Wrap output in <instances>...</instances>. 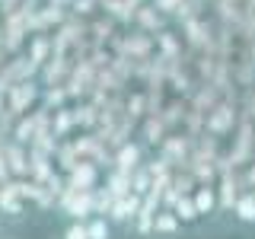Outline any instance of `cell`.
<instances>
[{"label": "cell", "instance_id": "1", "mask_svg": "<svg viewBox=\"0 0 255 239\" xmlns=\"http://www.w3.org/2000/svg\"><path fill=\"white\" fill-rule=\"evenodd\" d=\"M58 201H61V211L67 214L70 220H86V217H93V214H96V188L93 191L67 188Z\"/></svg>", "mask_w": 255, "mask_h": 239}, {"label": "cell", "instance_id": "2", "mask_svg": "<svg viewBox=\"0 0 255 239\" xmlns=\"http://www.w3.org/2000/svg\"><path fill=\"white\" fill-rule=\"evenodd\" d=\"M140 204H143V198L140 195H122V198H115V204H112V211H109V220L112 223H118V227H131L134 217L140 214Z\"/></svg>", "mask_w": 255, "mask_h": 239}, {"label": "cell", "instance_id": "3", "mask_svg": "<svg viewBox=\"0 0 255 239\" xmlns=\"http://www.w3.org/2000/svg\"><path fill=\"white\" fill-rule=\"evenodd\" d=\"M233 124H236V112H233V106H230V102L214 106V112L207 115V134H214V137L233 131Z\"/></svg>", "mask_w": 255, "mask_h": 239}, {"label": "cell", "instance_id": "4", "mask_svg": "<svg viewBox=\"0 0 255 239\" xmlns=\"http://www.w3.org/2000/svg\"><path fill=\"white\" fill-rule=\"evenodd\" d=\"M35 96H38V90H35V83H29V80H22V83L10 86V90H6V99H10V112L22 115V112H26L32 102H35Z\"/></svg>", "mask_w": 255, "mask_h": 239}, {"label": "cell", "instance_id": "5", "mask_svg": "<svg viewBox=\"0 0 255 239\" xmlns=\"http://www.w3.org/2000/svg\"><path fill=\"white\" fill-rule=\"evenodd\" d=\"M67 188H80V191H93L96 188V166L90 159H80L74 169L67 172Z\"/></svg>", "mask_w": 255, "mask_h": 239}, {"label": "cell", "instance_id": "6", "mask_svg": "<svg viewBox=\"0 0 255 239\" xmlns=\"http://www.w3.org/2000/svg\"><path fill=\"white\" fill-rule=\"evenodd\" d=\"M112 166L115 169H122V172H134V169H140V147L137 143H122V147L115 150V156H112Z\"/></svg>", "mask_w": 255, "mask_h": 239}, {"label": "cell", "instance_id": "7", "mask_svg": "<svg viewBox=\"0 0 255 239\" xmlns=\"http://www.w3.org/2000/svg\"><path fill=\"white\" fill-rule=\"evenodd\" d=\"M22 201H26V198L19 195L16 182H3V185H0V211H3V214L19 217V214H22Z\"/></svg>", "mask_w": 255, "mask_h": 239}, {"label": "cell", "instance_id": "8", "mask_svg": "<svg viewBox=\"0 0 255 239\" xmlns=\"http://www.w3.org/2000/svg\"><path fill=\"white\" fill-rule=\"evenodd\" d=\"M191 198H195V207H198V214H201V217H211V214L220 207L217 188H211V185H198Z\"/></svg>", "mask_w": 255, "mask_h": 239}, {"label": "cell", "instance_id": "9", "mask_svg": "<svg viewBox=\"0 0 255 239\" xmlns=\"http://www.w3.org/2000/svg\"><path fill=\"white\" fill-rule=\"evenodd\" d=\"M182 230V220L175 217V211H169V207H159L156 211V220H153V233L156 236H175Z\"/></svg>", "mask_w": 255, "mask_h": 239}, {"label": "cell", "instance_id": "10", "mask_svg": "<svg viewBox=\"0 0 255 239\" xmlns=\"http://www.w3.org/2000/svg\"><path fill=\"white\" fill-rule=\"evenodd\" d=\"M3 156H6V163H10V172L13 175H19V179H22V175H29V156L22 153V143H16V140L6 143Z\"/></svg>", "mask_w": 255, "mask_h": 239}, {"label": "cell", "instance_id": "11", "mask_svg": "<svg viewBox=\"0 0 255 239\" xmlns=\"http://www.w3.org/2000/svg\"><path fill=\"white\" fill-rule=\"evenodd\" d=\"M217 198H220V211H233V204H236V198H239V185H236V175L233 172H223Z\"/></svg>", "mask_w": 255, "mask_h": 239}, {"label": "cell", "instance_id": "12", "mask_svg": "<svg viewBox=\"0 0 255 239\" xmlns=\"http://www.w3.org/2000/svg\"><path fill=\"white\" fill-rule=\"evenodd\" d=\"M233 217L239 223H246V227H252V223H255V191H243V195L236 198Z\"/></svg>", "mask_w": 255, "mask_h": 239}, {"label": "cell", "instance_id": "13", "mask_svg": "<svg viewBox=\"0 0 255 239\" xmlns=\"http://www.w3.org/2000/svg\"><path fill=\"white\" fill-rule=\"evenodd\" d=\"M185 150H188V140L185 137H166L163 140V159L169 166L182 163V159H185Z\"/></svg>", "mask_w": 255, "mask_h": 239}, {"label": "cell", "instance_id": "14", "mask_svg": "<svg viewBox=\"0 0 255 239\" xmlns=\"http://www.w3.org/2000/svg\"><path fill=\"white\" fill-rule=\"evenodd\" d=\"M169 211H175V217H179L182 223H198V220H201V214H198L195 198H191V195H182L179 201L169 207Z\"/></svg>", "mask_w": 255, "mask_h": 239}, {"label": "cell", "instance_id": "15", "mask_svg": "<svg viewBox=\"0 0 255 239\" xmlns=\"http://www.w3.org/2000/svg\"><path fill=\"white\" fill-rule=\"evenodd\" d=\"M106 188H109L115 198H122V195H131V172L112 169V172H109V179H106Z\"/></svg>", "mask_w": 255, "mask_h": 239}, {"label": "cell", "instance_id": "16", "mask_svg": "<svg viewBox=\"0 0 255 239\" xmlns=\"http://www.w3.org/2000/svg\"><path fill=\"white\" fill-rule=\"evenodd\" d=\"M35 131H38V115H29V118H19L13 137H16V143H32L35 140Z\"/></svg>", "mask_w": 255, "mask_h": 239}, {"label": "cell", "instance_id": "17", "mask_svg": "<svg viewBox=\"0 0 255 239\" xmlns=\"http://www.w3.org/2000/svg\"><path fill=\"white\" fill-rule=\"evenodd\" d=\"M48 51H54V42H48L45 35H35V42H32V51H29V61L35 64V67H42Z\"/></svg>", "mask_w": 255, "mask_h": 239}, {"label": "cell", "instance_id": "18", "mask_svg": "<svg viewBox=\"0 0 255 239\" xmlns=\"http://www.w3.org/2000/svg\"><path fill=\"white\" fill-rule=\"evenodd\" d=\"M86 230H90V239H112V220L109 217H90Z\"/></svg>", "mask_w": 255, "mask_h": 239}, {"label": "cell", "instance_id": "19", "mask_svg": "<svg viewBox=\"0 0 255 239\" xmlns=\"http://www.w3.org/2000/svg\"><path fill=\"white\" fill-rule=\"evenodd\" d=\"M143 134H147V143H163V140H166V137H163V118L153 115L147 124H143Z\"/></svg>", "mask_w": 255, "mask_h": 239}, {"label": "cell", "instance_id": "20", "mask_svg": "<svg viewBox=\"0 0 255 239\" xmlns=\"http://www.w3.org/2000/svg\"><path fill=\"white\" fill-rule=\"evenodd\" d=\"M134 16H137V22H143L147 29H156L159 26V16H156L153 6H137V13H134Z\"/></svg>", "mask_w": 255, "mask_h": 239}, {"label": "cell", "instance_id": "21", "mask_svg": "<svg viewBox=\"0 0 255 239\" xmlns=\"http://www.w3.org/2000/svg\"><path fill=\"white\" fill-rule=\"evenodd\" d=\"M64 239H90V230H86L83 220H74L67 230H64Z\"/></svg>", "mask_w": 255, "mask_h": 239}, {"label": "cell", "instance_id": "22", "mask_svg": "<svg viewBox=\"0 0 255 239\" xmlns=\"http://www.w3.org/2000/svg\"><path fill=\"white\" fill-rule=\"evenodd\" d=\"M70 124H74V115H67V112H58V127H54V134H58V137H61V134H67V127Z\"/></svg>", "mask_w": 255, "mask_h": 239}, {"label": "cell", "instance_id": "23", "mask_svg": "<svg viewBox=\"0 0 255 239\" xmlns=\"http://www.w3.org/2000/svg\"><path fill=\"white\" fill-rule=\"evenodd\" d=\"M128 51H134V54H147V51H150V42H147V38H134V42H128Z\"/></svg>", "mask_w": 255, "mask_h": 239}, {"label": "cell", "instance_id": "24", "mask_svg": "<svg viewBox=\"0 0 255 239\" xmlns=\"http://www.w3.org/2000/svg\"><path fill=\"white\" fill-rule=\"evenodd\" d=\"M64 96H67V90H48L45 93V102H48V106H61Z\"/></svg>", "mask_w": 255, "mask_h": 239}, {"label": "cell", "instance_id": "25", "mask_svg": "<svg viewBox=\"0 0 255 239\" xmlns=\"http://www.w3.org/2000/svg\"><path fill=\"white\" fill-rule=\"evenodd\" d=\"M179 6H182V0H156V10H163V13H179Z\"/></svg>", "mask_w": 255, "mask_h": 239}, {"label": "cell", "instance_id": "26", "mask_svg": "<svg viewBox=\"0 0 255 239\" xmlns=\"http://www.w3.org/2000/svg\"><path fill=\"white\" fill-rule=\"evenodd\" d=\"M6 175H10V163H6V156H3V147H0V185L6 182Z\"/></svg>", "mask_w": 255, "mask_h": 239}, {"label": "cell", "instance_id": "27", "mask_svg": "<svg viewBox=\"0 0 255 239\" xmlns=\"http://www.w3.org/2000/svg\"><path fill=\"white\" fill-rule=\"evenodd\" d=\"M93 6H96V0H74V10L77 13H90Z\"/></svg>", "mask_w": 255, "mask_h": 239}, {"label": "cell", "instance_id": "28", "mask_svg": "<svg viewBox=\"0 0 255 239\" xmlns=\"http://www.w3.org/2000/svg\"><path fill=\"white\" fill-rule=\"evenodd\" d=\"M159 45H163V51H166V54H175V42H172L169 35H159Z\"/></svg>", "mask_w": 255, "mask_h": 239}]
</instances>
